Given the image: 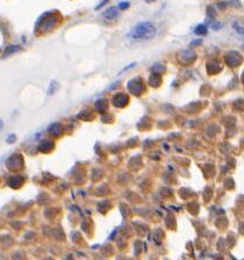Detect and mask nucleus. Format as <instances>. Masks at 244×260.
<instances>
[{"label":"nucleus","mask_w":244,"mask_h":260,"mask_svg":"<svg viewBox=\"0 0 244 260\" xmlns=\"http://www.w3.org/2000/svg\"><path fill=\"white\" fill-rule=\"evenodd\" d=\"M194 34L197 35H206L207 34V28L204 24H199L194 28Z\"/></svg>","instance_id":"nucleus-3"},{"label":"nucleus","mask_w":244,"mask_h":260,"mask_svg":"<svg viewBox=\"0 0 244 260\" xmlns=\"http://www.w3.org/2000/svg\"><path fill=\"white\" fill-rule=\"evenodd\" d=\"M156 35V28L150 22H141L136 24L130 32L128 37L133 40H140V41H147L154 38Z\"/></svg>","instance_id":"nucleus-1"},{"label":"nucleus","mask_w":244,"mask_h":260,"mask_svg":"<svg viewBox=\"0 0 244 260\" xmlns=\"http://www.w3.org/2000/svg\"><path fill=\"white\" fill-rule=\"evenodd\" d=\"M13 50H19V48H17V46H11V48H8V49L5 51V55H4V57H6V55H12L11 52H12Z\"/></svg>","instance_id":"nucleus-4"},{"label":"nucleus","mask_w":244,"mask_h":260,"mask_svg":"<svg viewBox=\"0 0 244 260\" xmlns=\"http://www.w3.org/2000/svg\"><path fill=\"white\" fill-rule=\"evenodd\" d=\"M128 6H130L128 2H122V4H119V8H121V9H126Z\"/></svg>","instance_id":"nucleus-5"},{"label":"nucleus","mask_w":244,"mask_h":260,"mask_svg":"<svg viewBox=\"0 0 244 260\" xmlns=\"http://www.w3.org/2000/svg\"><path fill=\"white\" fill-rule=\"evenodd\" d=\"M116 16H118V11H117V8H115V7L109 8L108 11H105V12L103 13V17H104V19H108V20L115 19Z\"/></svg>","instance_id":"nucleus-2"},{"label":"nucleus","mask_w":244,"mask_h":260,"mask_svg":"<svg viewBox=\"0 0 244 260\" xmlns=\"http://www.w3.org/2000/svg\"><path fill=\"white\" fill-rule=\"evenodd\" d=\"M2 128V122H1V119H0V130Z\"/></svg>","instance_id":"nucleus-6"}]
</instances>
